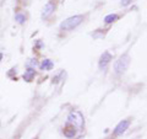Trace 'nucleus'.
Here are the masks:
<instances>
[{"instance_id": "1", "label": "nucleus", "mask_w": 147, "mask_h": 139, "mask_svg": "<svg viewBox=\"0 0 147 139\" xmlns=\"http://www.w3.org/2000/svg\"><path fill=\"white\" fill-rule=\"evenodd\" d=\"M84 15H75V16H70L66 20H64L60 24V30L63 31H71L75 30L77 26H80L84 22Z\"/></svg>"}, {"instance_id": "2", "label": "nucleus", "mask_w": 147, "mask_h": 139, "mask_svg": "<svg viewBox=\"0 0 147 139\" xmlns=\"http://www.w3.org/2000/svg\"><path fill=\"white\" fill-rule=\"evenodd\" d=\"M130 61H131V58L127 53H124L123 55H120L118 61L114 63V73L117 75H123L127 70L129 65H130Z\"/></svg>"}, {"instance_id": "3", "label": "nucleus", "mask_w": 147, "mask_h": 139, "mask_svg": "<svg viewBox=\"0 0 147 139\" xmlns=\"http://www.w3.org/2000/svg\"><path fill=\"white\" fill-rule=\"evenodd\" d=\"M67 123L72 124L74 127L79 128V129H82L85 127V118H84V114H82L80 111L77 110H72L70 113L67 116Z\"/></svg>"}, {"instance_id": "4", "label": "nucleus", "mask_w": 147, "mask_h": 139, "mask_svg": "<svg viewBox=\"0 0 147 139\" xmlns=\"http://www.w3.org/2000/svg\"><path fill=\"white\" fill-rule=\"evenodd\" d=\"M130 124H131V119H130V118L123 119V121H120V122H119L117 126H115V128H114V131H113V133H112V137H113V138H117V137L123 136V134L126 132V129H129Z\"/></svg>"}, {"instance_id": "5", "label": "nucleus", "mask_w": 147, "mask_h": 139, "mask_svg": "<svg viewBox=\"0 0 147 139\" xmlns=\"http://www.w3.org/2000/svg\"><path fill=\"white\" fill-rule=\"evenodd\" d=\"M113 61V55L110 54L108 50H105V52H103V54L99 57V61H98V67L100 69H105L108 65H109V63Z\"/></svg>"}, {"instance_id": "6", "label": "nucleus", "mask_w": 147, "mask_h": 139, "mask_svg": "<svg viewBox=\"0 0 147 139\" xmlns=\"http://www.w3.org/2000/svg\"><path fill=\"white\" fill-rule=\"evenodd\" d=\"M55 7H57V3H55L54 0H50V1H48L47 4H45L44 9H43L42 17H43V18H47L48 16H50V15H52V14L54 12Z\"/></svg>"}, {"instance_id": "7", "label": "nucleus", "mask_w": 147, "mask_h": 139, "mask_svg": "<svg viewBox=\"0 0 147 139\" xmlns=\"http://www.w3.org/2000/svg\"><path fill=\"white\" fill-rule=\"evenodd\" d=\"M63 134H64V137L71 139V138H74V137H75L76 134H77V128L74 127L72 124H70V123L66 122L65 127H64V129H63Z\"/></svg>"}, {"instance_id": "8", "label": "nucleus", "mask_w": 147, "mask_h": 139, "mask_svg": "<svg viewBox=\"0 0 147 139\" xmlns=\"http://www.w3.org/2000/svg\"><path fill=\"white\" fill-rule=\"evenodd\" d=\"M34 76H36V70H34L33 68H27V70L24 73V75H22V78H24V80L26 82L33 81Z\"/></svg>"}, {"instance_id": "9", "label": "nucleus", "mask_w": 147, "mask_h": 139, "mask_svg": "<svg viewBox=\"0 0 147 139\" xmlns=\"http://www.w3.org/2000/svg\"><path fill=\"white\" fill-rule=\"evenodd\" d=\"M54 67V63L50 61V59H44V61L39 64V68L42 69V70H52Z\"/></svg>"}, {"instance_id": "10", "label": "nucleus", "mask_w": 147, "mask_h": 139, "mask_svg": "<svg viewBox=\"0 0 147 139\" xmlns=\"http://www.w3.org/2000/svg\"><path fill=\"white\" fill-rule=\"evenodd\" d=\"M119 20V15L118 14H109V15H107L104 17V24H113V22H115Z\"/></svg>"}, {"instance_id": "11", "label": "nucleus", "mask_w": 147, "mask_h": 139, "mask_svg": "<svg viewBox=\"0 0 147 139\" xmlns=\"http://www.w3.org/2000/svg\"><path fill=\"white\" fill-rule=\"evenodd\" d=\"M15 20L18 22V24H25V21H26V16L24 15V14H16L15 15Z\"/></svg>"}, {"instance_id": "12", "label": "nucleus", "mask_w": 147, "mask_h": 139, "mask_svg": "<svg viewBox=\"0 0 147 139\" xmlns=\"http://www.w3.org/2000/svg\"><path fill=\"white\" fill-rule=\"evenodd\" d=\"M27 67H33V69H34V67H39V63H38V61L37 59H30L28 62H27V64H26Z\"/></svg>"}, {"instance_id": "13", "label": "nucleus", "mask_w": 147, "mask_h": 139, "mask_svg": "<svg viewBox=\"0 0 147 139\" xmlns=\"http://www.w3.org/2000/svg\"><path fill=\"white\" fill-rule=\"evenodd\" d=\"M34 47L36 48H42L43 47V42L40 40H38V41H36V44H34Z\"/></svg>"}, {"instance_id": "14", "label": "nucleus", "mask_w": 147, "mask_h": 139, "mask_svg": "<svg viewBox=\"0 0 147 139\" xmlns=\"http://www.w3.org/2000/svg\"><path fill=\"white\" fill-rule=\"evenodd\" d=\"M130 3H131V0H121V5H123V6L129 5Z\"/></svg>"}, {"instance_id": "15", "label": "nucleus", "mask_w": 147, "mask_h": 139, "mask_svg": "<svg viewBox=\"0 0 147 139\" xmlns=\"http://www.w3.org/2000/svg\"><path fill=\"white\" fill-rule=\"evenodd\" d=\"M3 57H4V54H3L1 52H0V62H1V59H3Z\"/></svg>"}]
</instances>
